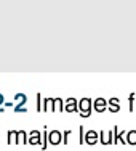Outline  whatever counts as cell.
I'll return each mask as SVG.
<instances>
[{"mask_svg": "<svg viewBox=\"0 0 136 151\" xmlns=\"http://www.w3.org/2000/svg\"><path fill=\"white\" fill-rule=\"evenodd\" d=\"M127 135V132H120L117 125H114V137H112V143L117 145V143H122V145H127V138L123 137Z\"/></svg>", "mask_w": 136, "mask_h": 151, "instance_id": "cell-3", "label": "cell"}, {"mask_svg": "<svg viewBox=\"0 0 136 151\" xmlns=\"http://www.w3.org/2000/svg\"><path fill=\"white\" fill-rule=\"evenodd\" d=\"M93 111H96V113H104L107 111V101L104 98H96L95 101H93Z\"/></svg>", "mask_w": 136, "mask_h": 151, "instance_id": "cell-5", "label": "cell"}, {"mask_svg": "<svg viewBox=\"0 0 136 151\" xmlns=\"http://www.w3.org/2000/svg\"><path fill=\"white\" fill-rule=\"evenodd\" d=\"M6 143H8V145H18V130H8Z\"/></svg>", "mask_w": 136, "mask_h": 151, "instance_id": "cell-11", "label": "cell"}, {"mask_svg": "<svg viewBox=\"0 0 136 151\" xmlns=\"http://www.w3.org/2000/svg\"><path fill=\"white\" fill-rule=\"evenodd\" d=\"M0 96H3V95H2V93H0Z\"/></svg>", "mask_w": 136, "mask_h": 151, "instance_id": "cell-22", "label": "cell"}, {"mask_svg": "<svg viewBox=\"0 0 136 151\" xmlns=\"http://www.w3.org/2000/svg\"><path fill=\"white\" fill-rule=\"evenodd\" d=\"M78 143H80V145H83L85 143V129L82 127H78Z\"/></svg>", "mask_w": 136, "mask_h": 151, "instance_id": "cell-17", "label": "cell"}, {"mask_svg": "<svg viewBox=\"0 0 136 151\" xmlns=\"http://www.w3.org/2000/svg\"><path fill=\"white\" fill-rule=\"evenodd\" d=\"M53 100L55 98H43V113L53 111Z\"/></svg>", "mask_w": 136, "mask_h": 151, "instance_id": "cell-14", "label": "cell"}, {"mask_svg": "<svg viewBox=\"0 0 136 151\" xmlns=\"http://www.w3.org/2000/svg\"><path fill=\"white\" fill-rule=\"evenodd\" d=\"M107 111H110V113H119L120 111V103H112V105L107 103Z\"/></svg>", "mask_w": 136, "mask_h": 151, "instance_id": "cell-16", "label": "cell"}, {"mask_svg": "<svg viewBox=\"0 0 136 151\" xmlns=\"http://www.w3.org/2000/svg\"><path fill=\"white\" fill-rule=\"evenodd\" d=\"M112 137H114V130H109V132H106V130H101L99 132V140H101V145H112Z\"/></svg>", "mask_w": 136, "mask_h": 151, "instance_id": "cell-6", "label": "cell"}, {"mask_svg": "<svg viewBox=\"0 0 136 151\" xmlns=\"http://www.w3.org/2000/svg\"><path fill=\"white\" fill-rule=\"evenodd\" d=\"M127 143L128 145H136V130L127 132Z\"/></svg>", "mask_w": 136, "mask_h": 151, "instance_id": "cell-13", "label": "cell"}, {"mask_svg": "<svg viewBox=\"0 0 136 151\" xmlns=\"http://www.w3.org/2000/svg\"><path fill=\"white\" fill-rule=\"evenodd\" d=\"M93 113V101L91 98H82L78 100V114L82 117H90Z\"/></svg>", "mask_w": 136, "mask_h": 151, "instance_id": "cell-1", "label": "cell"}, {"mask_svg": "<svg viewBox=\"0 0 136 151\" xmlns=\"http://www.w3.org/2000/svg\"><path fill=\"white\" fill-rule=\"evenodd\" d=\"M46 148H48V130L45 127L43 132H42V150H46Z\"/></svg>", "mask_w": 136, "mask_h": 151, "instance_id": "cell-15", "label": "cell"}, {"mask_svg": "<svg viewBox=\"0 0 136 151\" xmlns=\"http://www.w3.org/2000/svg\"><path fill=\"white\" fill-rule=\"evenodd\" d=\"M64 111L66 113H75V111H78V101L75 98H67L66 103H64Z\"/></svg>", "mask_w": 136, "mask_h": 151, "instance_id": "cell-7", "label": "cell"}, {"mask_svg": "<svg viewBox=\"0 0 136 151\" xmlns=\"http://www.w3.org/2000/svg\"><path fill=\"white\" fill-rule=\"evenodd\" d=\"M72 135V130H66L63 134V143L64 145H67V143H69V137Z\"/></svg>", "mask_w": 136, "mask_h": 151, "instance_id": "cell-20", "label": "cell"}, {"mask_svg": "<svg viewBox=\"0 0 136 151\" xmlns=\"http://www.w3.org/2000/svg\"><path fill=\"white\" fill-rule=\"evenodd\" d=\"M48 142H50V145H59V143L63 142V134H61L59 130L48 132Z\"/></svg>", "mask_w": 136, "mask_h": 151, "instance_id": "cell-8", "label": "cell"}, {"mask_svg": "<svg viewBox=\"0 0 136 151\" xmlns=\"http://www.w3.org/2000/svg\"><path fill=\"white\" fill-rule=\"evenodd\" d=\"M99 142V132H96V130H88V132H85V143L87 145H96V143Z\"/></svg>", "mask_w": 136, "mask_h": 151, "instance_id": "cell-4", "label": "cell"}, {"mask_svg": "<svg viewBox=\"0 0 136 151\" xmlns=\"http://www.w3.org/2000/svg\"><path fill=\"white\" fill-rule=\"evenodd\" d=\"M15 100H16V103H18V105L15 106V113H26V111H27V108H26L27 96L24 95V93H16Z\"/></svg>", "mask_w": 136, "mask_h": 151, "instance_id": "cell-2", "label": "cell"}, {"mask_svg": "<svg viewBox=\"0 0 136 151\" xmlns=\"http://www.w3.org/2000/svg\"><path fill=\"white\" fill-rule=\"evenodd\" d=\"M135 100H136L135 93H130V96H128V103H130V111L131 113H135Z\"/></svg>", "mask_w": 136, "mask_h": 151, "instance_id": "cell-19", "label": "cell"}, {"mask_svg": "<svg viewBox=\"0 0 136 151\" xmlns=\"http://www.w3.org/2000/svg\"><path fill=\"white\" fill-rule=\"evenodd\" d=\"M29 145L42 146V134L38 130H32L29 134Z\"/></svg>", "mask_w": 136, "mask_h": 151, "instance_id": "cell-9", "label": "cell"}, {"mask_svg": "<svg viewBox=\"0 0 136 151\" xmlns=\"http://www.w3.org/2000/svg\"><path fill=\"white\" fill-rule=\"evenodd\" d=\"M135 113H136V100H135Z\"/></svg>", "mask_w": 136, "mask_h": 151, "instance_id": "cell-21", "label": "cell"}, {"mask_svg": "<svg viewBox=\"0 0 136 151\" xmlns=\"http://www.w3.org/2000/svg\"><path fill=\"white\" fill-rule=\"evenodd\" d=\"M29 143V134L26 130H18V145H26Z\"/></svg>", "mask_w": 136, "mask_h": 151, "instance_id": "cell-10", "label": "cell"}, {"mask_svg": "<svg viewBox=\"0 0 136 151\" xmlns=\"http://www.w3.org/2000/svg\"><path fill=\"white\" fill-rule=\"evenodd\" d=\"M63 98H55L53 100V113H59V111H63Z\"/></svg>", "mask_w": 136, "mask_h": 151, "instance_id": "cell-12", "label": "cell"}, {"mask_svg": "<svg viewBox=\"0 0 136 151\" xmlns=\"http://www.w3.org/2000/svg\"><path fill=\"white\" fill-rule=\"evenodd\" d=\"M37 111L43 113V98H42L40 93H37Z\"/></svg>", "mask_w": 136, "mask_h": 151, "instance_id": "cell-18", "label": "cell"}]
</instances>
